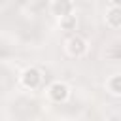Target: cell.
Returning a JSON list of instances; mask_svg holds the SVG:
<instances>
[{
  "label": "cell",
  "mask_w": 121,
  "mask_h": 121,
  "mask_svg": "<svg viewBox=\"0 0 121 121\" xmlns=\"http://www.w3.org/2000/svg\"><path fill=\"white\" fill-rule=\"evenodd\" d=\"M66 51L72 57H83L87 53V42H85V38H81L78 34L76 36H70L68 42H66Z\"/></svg>",
  "instance_id": "obj_1"
},
{
  "label": "cell",
  "mask_w": 121,
  "mask_h": 121,
  "mask_svg": "<svg viewBox=\"0 0 121 121\" xmlns=\"http://www.w3.org/2000/svg\"><path fill=\"white\" fill-rule=\"evenodd\" d=\"M21 83L26 87V89H36L40 83H42V72L34 66L26 68L23 74H21Z\"/></svg>",
  "instance_id": "obj_2"
},
{
  "label": "cell",
  "mask_w": 121,
  "mask_h": 121,
  "mask_svg": "<svg viewBox=\"0 0 121 121\" xmlns=\"http://www.w3.org/2000/svg\"><path fill=\"white\" fill-rule=\"evenodd\" d=\"M47 95H49V98H51L53 102H64V100L68 98V95H70V89H68L66 83H62V81H55V83L49 85Z\"/></svg>",
  "instance_id": "obj_3"
},
{
  "label": "cell",
  "mask_w": 121,
  "mask_h": 121,
  "mask_svg": "<svg viewBox=\"0 0 121 121\" xmlns=\"http://www.w3.org/2000/svg\"><path fill=\"white\" fill-rule=\"evenodd\" d=\"M72 8H74V4L70 0H53L51 2V11L57 17H62V15L72 13Z\"/></svg>",
  "instance_id": "obj_4"
},
{
  "label": "cell",
  "mask_w": 121,
  "mask_h": 121,
  "mask_svg": "<svg viewBox=\"0 0 121 121\" xmlns=\"http://www.w3.org/2000/svg\"><path fill=\"white\" fill-rule=\"evenodd\" d=\"M106 23L112 28H121V6H113L106 11Z\"/></svg>",
  "instance_id": "obj_5"
},
{
  "label": "cell",
  "mask_w": 121,
  "mask_h": 121,
  "mask_svg": "<svg viewBox=\"0 0 121 121\" xmlns=\"http://www.w3.org/2000/svg\"><path fill=\"white\" fill-rule=\"evenodd\" d=\"M76 15L74 13H68V15H62V17H59V25H60V28L62 30H74L76 28Z\"/></svg>",
  "instance_id": "obj_6"
},
{
  "label": "cell",
  "mask_w": 121,
  "mask_h": 121,
  "mask_svg": "<svg viewBox=\"0 0 121 121\" xmlns=\"http://www.w3.org/2000/svg\"><path fill=\"white\" fill-rule=\"evenodd\" d=\"M106 85L112 95H121V76H112Z\"/></svg>",
  "instance_id": "obj_7"
}]
</instances>
